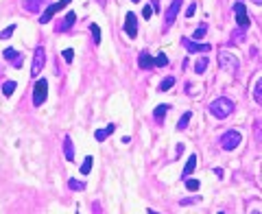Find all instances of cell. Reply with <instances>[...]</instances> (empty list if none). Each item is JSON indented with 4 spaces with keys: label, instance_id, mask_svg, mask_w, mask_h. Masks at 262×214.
I'll use <instances>...</instances> for the list:
<instances>
[{
    "label": "cell",
    "instance_id": "15",
    "mask_svg": "<svg viewBox=\"0 0 262 214\" xmlns=\"http://www.w3.org/2000/svg\"><path fill=\"white\" fill-rule=\"evenodd\" d=\"M114 131H116V125H114V122H109L105 129H96V131H94L96 142H105V140H107V135H112Z\"/></svg>",
    "mask_w": 262,
    "mask_h": 214
},
{
    "label": "cell",
    "instance_id": "35",
    "mask_svg": "<svg viewBox=\"0 0 262 214\" xmlns=\"http://www.w3.org/2000/svg\"><path fill=\"white\" fill-rule=\"evenodd\" d=\"M214 175H216L218 179H223V168H214Z\"/></svg>",
    "mask_w": 262,
    "mask_h": 214
},
{
    "label": "cell",
    "instance_id": "27",
    "mask_svg": "<svg viewBox=\"0 0 262 214\" xmlns=\"http://www.w3.org/2000/svg\"><path fill=\"white\" fill-rule=\"evenodd\" d=\"M166 66H168V57H166V52H160L155 57V68H166Z\"/></svg>",
    "mask_w": 262,
    "mask_h": 214
},
{
    "label": "cell",
    "instance_id": "23",
    "mask_svg": "<svg viewBox=\"0 0 262 214\" xmlns=\"http://www.w3.org/2000/svg\"><path fill=\"white\" fill-rule=\"evenodd\" d=\"M92 164H94V157H92V155H85V160H83V164H81V173H83V175H90Z\"/></svg>",
    "mask_w": 262,
    "mask_h": 214
},
{
    "label": "cell",
    "instance_id": "19",
    "mask_svg": "<svg viewBox=\"0 0 262 214\" xmlns=\"http://www.w3.org/2000/svg\"><path fill=\"white\" fill-rule=\"evenodd\" d=\"M251 94H253V100H256L258 105H262V77L253 83V92H251Z\"/></svg>",
    "mask_w": 262,
    "mask_h": 214
},
{
    "label": "cell",
    "instance_id": "2",
    "mask_svg": "<svg viewBox=\"0 0 262 214\" xmlns=\"http://www.w3.org/2000/svg\"><path fill=\"white\" fill-rule=\"evenodd\" d=\"M218 142H221V148H225V151H236L240 147V142H243V133L236 129H229L221 135Z\"/></svg>",
    "mask_w": 262,
    "mask_h": 214
},
{
    "label": "cell",
    "instance_id": "24",
    "mask_svg": "<svg viewBox=\"0 0 262 214\" xmlns=\"http://www.w3.org/2000/svg\"><path fill=\"white\" fill-rule=\"evenodd\" d=\"M68 188H70V190H74V192H83V190H85V183L79 181V179H70Z\"/></svg>",
    "mask_w": 262,
    "mask_h": 214
},
{
    "label": "cell",
    "instance_id": "18",
    "mask_svg": "<svg viewBox=\"0 0 262 214\" xmlns=\"http://www.w3.org/2000/svg\"><path fill=\"white\" fill-rule=\"evenodd\" d=\"M168 112H170L168 105H157V107L153 109V118H155L157 122H164V118H166V114Z\"/></svg>",
    "mask_w": 262,
    "mask_h": 214
},
{
    "label": "cell",
    "instance_id": "32",
    "mask_svg": "<svg viewBox=\"0 0 262 214\" xmlns=\"http://www.w3.org/2000/svg\"><path fill=\"white\" fill-rule=\"evenodd\" d=\"M64 59H66V64H72V59H74V50H72V48H66V50H64Z\"/></svg>",
    "mask_w": 262,
    "mask_h": 214
},
{
    "label": "cell",
    "instance_id": "12",
    "mask_svg": "<svg viewBox=\"0 0 262 214\" xmlns=\"http://www.w3.org/2000/svg\"><path fill=\"white\" fill-rule=\"evenodd\" d=\"M74 22H77V13L68 11V13H66V17H64V22H59V24H57V31H59V33H68V31L72 29Z\"/></svg>",
    "mask_w": 262,
    "mask_h": 214
},
{
    "label": "cell",
    "instance_id": "1",
    "mask_svg": "<svg viewBox=\"0 0 262 214\" xmlns=\"http://www.w3.org/2000/svg\"><path fill=\"white\" fill-rule=\"evenodd\" d=\"M210 114H212L214 118H218V120H223V118H227L231 112H234V100H229L227 96H218V99H214L212 103H210Z\"/></svg>",
    "mask_w": 262,
    "mask_h": 214
},
{
    "label": "cell",
    "instance_id": "16",
    "mask_svg": "<svg viewBox=\"0 0 262 214\" xmlns=\"http://www.w3.org/2000/svg\"><path fill=\"white\" fill-rule=\"evenodd\" d=\"M195 166H196V155H190L186 162V166H183V170H181V179L190 177V175L195 173Z\"/></svg>",
    "mask_w": 262,
    "mask_h": 214
},
{
    "label": "cell",
    "instance_id": "29",
    "mask_svg": "<svg viewBox=\"0 0 262 214\" xmlns=\"http://www.w3.org/2000/svg\"><path fill=\"white\" fill-rule=\"evenodd\" d=\"M13 31H16V24H9L7 29H2V31H0V39H7V37H11V35H13Z\"/></svg>",
    "mask_w": 262,
    "mask_h": 214
},
{
    "label": "cell",
    "instance_id": "17",
    "mask_svg": "<svg viewBox=\"0 0 262 214\" xmlns=\"http://www.w3.org/2000/svg\"><path fill=\"white\" fill-rule=\"evenodd\" d=\"M64 157L68 162H74V147H72V140L66 135L64 138Z\"/></svg>",
    "mask_w": 262,
    "mask_h": 214
},
{
    "label": "cell",
    "instance_id": "34",
    "mask_svg": "<svg viewBox=\"0 0 262 214\" xmlns=\"http://www.w3.org/2000/svg\"><path fill=\"white\" fill-rule=\"evenodd\" d=\"M195 9H196V4H195V2L188 4V9H186V17H192V16H195Z\"/></svg>",
    "mask_w": 262,
    "mask_h": 214
},
{
    "label": "cell",
    "instance_id": "25",
    "mask_svg": "<svg viewBox=\"0 0 262 214\" xmlns=\"http://www.w3.org/2000/svg\"><path fill=\"white\" fill-rule=\"evenodd\" d=\"M205 33H208V24L203 22V24H199V26L195 29V33H192V39H201V37H205Z\"/></svg>",
    "mask_w": 262,
    "mask_h": 214
},
{
    "label": "cell",
    "instance_id": "13",
    "mask_svg": "<svg viewBox=\"0 0 262 214\" xmlns=\"http://www.w3.org/2000/svg\"><path fill=\"white\" fill-rule=\"evenodd\" d=\"M138 66L142 70H153V68H155V59L148 55V50H142L138 55Z\"/></svg>",
    "mask_w": 262,
    "mask_h": 214
},
{
    "label": "cell",
    "instance_id": "7",
    "mask_svg": "<svg viewBox=\"0 0 262 214\" xmlns=\"http://www.w3.org/2000/svg\"><path fill=\"white\" fill-rule=\"evenodd\" d=\"M234 17H236V24L240 26V29H249V24H251V20H249L247 16V9H245V4L240 2H234Z\"/></svg>",
    "mask_w": 262,
    "mask_h": 214
},
{
    "label": "cell",
    "instance_id": "6",
    "mask_svg": "<svg viewBox=\"0 0 262 214\" xmlns=\"http://www.w3.org/2000/svg\"><path fill=\"white\" fill-rule=\"evenodd\" d=\"M70 2H72V0H59V2L48 4V9L44 11V16H39V24H48V22L52 20V16H55V13H59L61 9H66Z\"/></svg>",
    "mask_w": 262,
    "mask_h": 214
},
{
    "label": "cell",
    "instance_id": "8",
    "mask_svg": "<svg viewBox=\"0 0 262 214\" xmlns=\"http://www.w3.org/2000/svg\"><path fill=\"white\" fill-rule=\"evenodd\" d=\"M179 9H181V0H173V2H170V7L166 9V13H164V24H162V26H164V31L173 26V22H175V17H177Z\"/></svg>",
    "mask_w": 262,
    "mask_h": 214
},
{
    "label": "cell",
    "instance_id": "26",
    "mask_svg": "<svg viewBox=\"0 0 262 214\" xmlns=\"http://www.w3.org/2000/svg\"><path fill=\"white\" fill-rule=\"evenodd\" d=\"M173 85H175V77H166V79H162V83H160V87H157V90L166 92V90H170Z\"/></svg>",
    "mask_w": 262,
    "mask_h": 214
},
{
    "label": "cell",
    "instance_id": "4",
    "mask_svg": "<svg viewBox=\"0 0 262 214\" xmlns=\"http://www.w3.org/2000/svg\"><path fill=\"white\" fill-rule=\"evenodd\" d=\"M46 99H48V81L46 79H39L33 85V105L39 107V105L46 103Z\"/></svg>",
    "mask_w": 262,
    "mask_h": 214
},
{
    "label": "cell",
    "instance_id": "33",
    "mask_svg": "<svg viewBox=\"0 0 262 214\" xmlns=\"http://www.w3.org/2000/svg\"><path fill=\"white\" fill-rule=\"evenodd\" d=\"M142 17H144V20H151V17H153V7H151V4H147V7L142 9Z\"/></svg>",
    "mask_w": 262,
    "mask_h": 214
},
{
    "label": "cell",
    "instance_id": "22",
    "mask_svg": "<svg viewBox=\"0 0 262 214\" xmlns=\"http://www.w3.org/2000/svg\"><path fill=\"white\" fill-rule=\"evenodd\" d=\"M16 85H17L16 81H4V83H2V94L9 99V96H11L13 92H16Z\"/></svg>",
    "mask_w": 262,
    "mask_h": 214
},
{
    "label": "cell",
    "instance_id": "3",
    "mask_svg": "<svg viewBox=\"0 0 262 214\" xmlns=\"http://www.w3.org/2000/svg\"><path fill=\"white\" fill-rule=\"evenodd\" d=\"M218 66H221L225 72H238V68H240V61H238V57L236 55H231V52H227V50H223V52H218Z\"/></svg>",
    "mask_w": 262,
    "mask_h": 214
},
{
    "label": "cell",
    "instance_id": "14",
    "mask_svg": "<svg viewBox=\"0 0 262 214\" xmlns=\"http://www.w3.org/2000/svg\"><path fill=\"white\" fill-rule=\"evenodd\" d=\"M48 0H22V7L26 9L29 13H39L42 7H46Z\"/></svg>",
    "mask_w": 262,
    "mask_h": 214
},
{
    "label": "cell",
    "instance_id": "30",
    "mask_svg": "<svg viewBox=\"0 0 262 214\" xmlns=\"http://www.w3.org/2000/svg\"><path fill=\"white\" fill-rule=\"evenodd\" d=\"M253 138H256V142L262 147V125H260V122L253 127Z\"/></svg>",
    "mask_w": 262,
    "mask_h": 214
},
{
    "label": "cell",
    "instance_id": "9",
    "mask_svg": "<svg viewBox=\"0 0 262 214\" xmlns=\"http://www.w3.org/2000/svg\"><path fill=\"white\" fill-rule=\"evenodd\" d=\"M2 57L13 66V68H22V61H24V57H22V52L17 50V48H11V46L4 48V50H2Z\"/></svg>",
    "mask_w": 262,
    "mask_h": 214
},
{
    "label": "cell",
    "instance_id": "21",
    "mask_svg": "<svg viewBox=\"0 0 262 214\" xmlns=\"http://www.w3.org/2000/svg\"><path fill=\"white\" fill-rule=\"evenodd\" d=\"M190 118H192V112H186L181 118H179V122H177V131H183L188 125H190Z\"/></svg>",
    "mask_w": 262,
    "mask_h": 214
},
{
    "label": "cell",
    "instance_id": "31",
    "mask_svg": "<svg viewBox=\"0 0 262 214\" xmlns=\"http://www.w3.org/2000/svg\"><path fill=\"white\" fill-rule=\"evenodd\" d=\"M186 188H188V190H192V192H195L196 188H199V181H196V179H190V177H186Z\"/></svg>",
    "mask_w": 262,
    "mask_h": 214
},
{
    "label": "cell",
    "instance_id": "11",
    "mask_svg": "<svg viewBox=\"0 0 262 214\" xmlns=\"http://www.w3.org/2000/svg\"><path fill=\"white\" fill-rule=\"evenodd\" d=\"M181 44H183V48H186L188 52H208V50H212L210 44H199L196 39H190V37H181Z\"/></svg>",
    "mask_w": 262,
    "mask_h": 214
},
{
    "label": "cell",
    "instance_id": "10",
    "mask_svg": "<svg viewBox=\"0 0 262 214\" xmlns=\"http://www.w3.org/2000/svg\"><path fill=\"white\" fill-rule=\"evenodd\" d=\"M125 33H127V37H131V39L138 37V17L131 11L125 16Z\"/></svg>",
    "mask_w": 262,
    "mask_h": 214
},
{
    "label": "cell",
    "instance_id": "5",
    "mask_svg": "<svg viewBox=\"0 0 262 214\" xmlns=\"http://www.w3.org/2000/svg\"><path fill=\"white\" fill-rule=\"evenodd\" d=\"M44 64H46V48L37 46L33 52V64H31V77H39V72L44 70Z\"/></svg>",
    "mask_w": 262,
    "mask_h": 214
},
{
    "label": "cell",
    "instance_id": "20",
    "mask_svg": "<svg viewBox=\"0 0 262 214\" xmlns=\"http://www.w3.org/2000/svg\"><path fill=\"white\" fill-rule=\"evenodd\" d=\"M208 66H210L208 57H201V59L195 61V72H196V74H203L205 70H208Z\"/></svg>",
    "mask_w": 262,
    "mask_h": 214
},
{
    "label": "cell",
    "instance_id": "37",
    "mask_svg": "<svg viewBox=\"0 0 262 214\" xmlns=\"http://www.w3.org/2000/svg\"><path fill=\"white\" fill-rule=\"evenodd\" d=\"M253 2H256V4H262V0H253Z\"/></svg>",
    "mask_w": 262,
    "mask_h": 214
},
{
    "label": "cell",
    "instance_id": "28",
    "mask_svg": "<svg viewBox=\"0 0 262 214\" xmlns=\"http://www.w3.org/2000/svg\"><path fill=\"white\" fill-rule=\"evenodd\" d=\"M90 33H92V39H94V44L98 46L100 44V29L96 24H90Z\"/></svg>",
    "mask_w": 262,
    "mask_h": 214
},
{
    "label": "cell",
    "instance_id": "36",
    "mask_svg": "<svg viewBox=\"0 0 262 214\" xmlns=\"http://www.w3.org/2000/svg\"><path fill=\"white\" fill-rule=\"evenodd\" d=\"M96 2H98L100 7H105V4H107V0H96Z\"/></svg>",
    "mask_w": 262,
    "mask_h": 214
},
{
    "label": "cell",
    "instance_id": "38",
    "mask_svg": "<svg viewBox=\"0 0 262 214\" xmlns=\"http://www.w3.org/2000/svg\"><path fill=\"white\" fill-rule=\"evenodd\" d=\"M131 2H140V0H131Z\"/></svg>",
    "mask_w": 262,
    "mask_h": 214
}]
</instances>
